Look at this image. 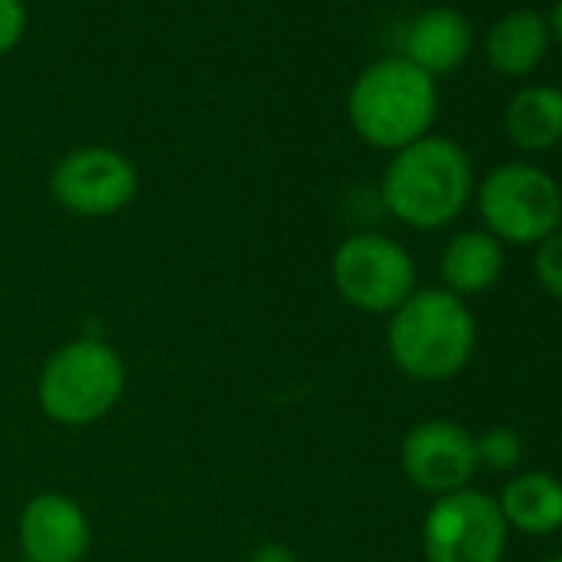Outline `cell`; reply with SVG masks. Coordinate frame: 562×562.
<instances>
[{
    "label": "cell",
    "instance_id": "obj_1",
    "mask_svg": "<svg viewBox=\"0 0 562 562\" xmlns=\"http://www.w3.org/2000/svg\"><path fill=\"white\" fill-rule=\"evenodd\" d=\"M473 162L457 139L424 136L394 153L381 199L387 212L420 232L450 225L473 199Z\"/></svg>",
    "mask_w": 562,
    "mask_h": 562
},
{
    "label": "cell",
    "instance_id": "obj_2",
    "mask_svg": "<svg viewBox=\"0 0 562 562\" xmlns=\"http://www.w3.org/2000/svg\"><path fill=\"white\" fill-rule=\"evenodd\" d=\"M391 361L424 384L457 378L476 351V318L447 289L414 292L387 325Z\"/></svg>",
    "mask_w": 562,
    "mask_h": 562
},
{
    "label": "cell",
    "instance_id": "obj_3",
    "mask_svg": "<svg viewBox=\"0 0 562 562\" xmlns=\"http://www.w3.org/2000/svg\"><path fill=\"white\" fill-rule=\"evenodd\" d=\"M437 80L407 57H384L364 67L348 93V120L355 133L374 149H404L424 136L437 120Z\"/></svg>",
    "mask_w": 562,
    "mask_h": 562
},
{
    "label": "cell",
    "instance_id": "obj_4",
    "mask_svg": "<svg viewBox=\"0 0 562 562\" xmlns=\"http://www.w3.org/2000/svg\"><path fill=\"white\" fill-rule=\"evenodd\" d=\"M123 387L126 368L116 348L100 338H77L44 364L37 401L50 420L64 427H87L120 404Z\"/></svg>",
    "mask_w": 562,
    "mask_h": 562
},
{
    "label": "cell",
    "instance_id": "obj_5",
    "mask_svg": "<svg viewBox=\"0 0 562 562\" xmlns=\"http://www.w3.org/2000/svg\"><path fill=\"white\" fill-rule=\"evenodd\" d=\"M486 232L509 245H539L562 225V189L532 162H503L473 189Z\"/></svg>",
    "mask_w": 562,
    "mask_h": 562
},
{
    "label": "cell",
    "instance_id": "obj_6",
    "mask_svg": "<svg viewBox=\"0 0 562 562\" xmlns=\"http://www.w3.org/2000/svg\"><path fill=\"white\" fill-rule=\"evenodd\" d=\"M338 295L368 315H394L417 292V268L411 251L378 232L351 235L331 258Z\"/></svg>",
    "mask_w": 562,
    "mask_h": 562
},
{
    "label": "cell",
    "instance_id": "obj_7",
    "mask_svg": "<svg viewBox=\"0 0 562 562\" xmlns=\"http://www.w3.org/2000/svg\"><path fill=\"white\" fill-rule=\"evenodd\" d=\"M506 539L499 503L473 486L437 496L424 519L427 562H503Z\"/></svg>",
    "mask_w": 562,
    "mask_h": 562
},
{
    "label": "cell",
    "instance_id": "obj_8",
    "mask_svg": "<svg viewBox=\"0 0 562 562\" xmlns=\"http://www.w3.org/2000/svg\"><path fill=\"white\" fill-rule=\"evenodd\" d=\"M136 182L139 179L133 162L123 153L103 146L74 149L50 172L54 199L67 212L87 218H103L126 209L136 195Z\"/></svg>",
    "mask_w": 562,
    "mask_h": 562
},
{
    "label": "cell",
    "instance_id": "obj_9",
    "mask_svg": "<svg viewBox=\"0 0 562 562\" xmlns=\"http://www.w3.org/2000/svg\"><path fill=\"white\" fill-rule=\"evenodd\" d=\"M401 467L404 476L434 496H447L467 490L476 476V440L457 420H424L407 430L401 443Z\"/></svg>",
    "mask_w": 562,
    "mask_h": 562
},
{
    "label": "cell",
    "instance_id": "obj_10",
    "mask_svg": "<svg viewBox=\"0 0 562 562\" xmlns=\"http://www.w3.org/2000/svg\"><path fill=\"white\" fill-rule=\"evenodd\" d=\"M24 562H80L90 549V519L74 496H34L18 526Z\"/></svg>",
    "mask_w": 562,
    "mask_h": 562
},
{
    "label": "cell",
    "instance_id": "obj_11",
    "mask_svg": "<svg viewBox=\"0 0 562 562\" xmlns=\"http://www.w3.org/2000/svg\"><path fill=\"white\" fill-rule=\"evenodd\" d=\"M404 47H407L404 57L437 80L463 67V60L473 50V31L460 11L427 8L424 14L414 18Z\"/></svg>",
    "mask_w": 562,
    "mask_h": 562
},
{
    "label": "cell",
    "instance_id": "obj_12",
    "mask_svg": "<svg viewBox=\"0 0 562 562\" xmlns=\"http://www.w3.org/2000/svg\"><path fill=\"white\" fill-rule=\"evenodd\" d=\"M552 44L549 34V21L539 11H509L503 14L483 41V54L486 64L506 77V80H526L539 70V64L546 60Z\"/></svg>",
    "mask_w": 562,
    "mask_h": 562
},
{
    "label": "cell",
    "instance_id": "obj_13",
    "mask_svg": "<svg viewBox=\"0 0 562 562\" xmlns=\"http://www.w3.org/2000/svg\"><path fill=\"white\" fill-rule=\"evenodd\" d=\"M506 265L503 241H496L486 228L460 232L447 241L440 255V278L443 289L457 299H473L490 292Z\"/></svg>",
    "mask_w": 562,
    "mask_h": 562
},
{
    "label": "cell",
    "instance_id": "obj_14",
    "mask_svg": "<svg viewBox=\"0 0 562 562\" xmlns=\"http://www.w3.org/2000/svg\"><path fill=\"white\" fill-rule=\"evenodd\" d=\"M509 529L522 536H549L562 529V480L552 473H516L496 496Z\"/></svg>",
    "mask_w": 562,
    "mask_h": 562
},
{
    "label": "cell",
    "instance_id": "obj_15",
    "mask_svg": "<svg viewBox=\"0 0 562 562\" xmlns=\"http://www.w3.org/2000/svg\"><path fill=\"white\" fill-rule=\"evenodd\" d=\"M513 146L522 153H546L562 143V90L552 83L522 87L503 113Z\"/></svg>",
    "mask_w": 562,
    "mask_h": 562
},
{
    "label": "cell",
    "instance_id": "obj_16",
    "mask_svg": "<svg viewBox=\"0 0 562 562\" xmlns=\"http://www.w3.org/2000/svg\"><path fill=\"white\" fill-rule=\"evenodd\" d=\"M473 440H476V463H480L483 470L509 473V470H516L519 460H522V440H519V434L509 430V427H493V430H486V434H480V437H473Z\"/></svg>",
    "mask_w": 562,
    "mask_h": 562
},
{
    "label": "cell",
    "instance_id": "obj_17",
    "mask_svg": "<svg viewBox=\"0 0 562 562\" xmlns=\"http://www.w3.org/2000/svg\"><path fill=\"white\" fill-rule=\"evenodd\" d=\"M532 271L539 289L562 302V228H555L546 241L536 245V258H532Z\"/></svg>",
    "mask_w": 562,
    "mask_h": 562
},
{
    "label": "cell",
    "instance_id": "obj_18",
    "mask_svg": "<svg viewBox=\"0 0 562 562\" xmlns=\"http://www.w3.org/2000/svg\"><path fill=\"white\" fill-rule=\"evenodd\" d=\"M27 31V11L21 0H0V54H11Z\"/></svg>",
    "mask_w": 562,
    "mask_h": 562
},
{
    "label": "cell",
    "instance_id": "obj_19",
    "mask_svg": "<svg viewBox=\"0 0 562 562\" xmlns=\"http://www.w3.org/2000/svg\"><path fill=\"white\" fill-rule=\"evenodd\" d=\"M248 562H299V555L289 549V546H281V542H268V546H258Z\"/></svg>",
    "mask_w": 562,
    "mask_h": 562
},
{
    "label": "cell",
    "instance_id": "obj_20",
    "mask_svg": "<svg viewBox=\"0 0 562 562\" xmlns=\"http://www.w3.org/2000/svg\"><path fill=\"white\" fill-rule=\"evenodd\" d=\"M546 21H549V34H552V41L562 47V0H555V8H552V14H549Z\"/></svg>",
    "mask_w": 562,
    "mask_h": 562
},
{
    "label": "cell",
    "instance_id": "obj_21",
    "mask_svg": "<svg viewBox=\"0 0 562 562\" xmlns=\"http://www.w3.org/2000/svg\"><path fill=\"white\" fill-rule=\"evenodd\" d=\"M546 562H562V555H552V559H546Z\"/></svg>",
    "mask_w": 562,
    "mask_h": 562
},
{
    "label": "cell",
    "instance_id": "obj_22",
    "mask_svg": "<svg viewBox=\"0 0 562 562\" xmlns=\"http://www.w3.org/2000/svg\"><path fill=\"white\" fill-rule=\"evenodd\" d=\"M348 4H355V0H348Z\"/></svg>",
    "mask_w": 562,
    "mask_h": 562
},
{
    "label": "cell",
    "instance_id": "obj_23",
    "mask_svg": "<svg viewBox=\"0 0 562 562\" xmlns=\"http://www.w3.org/2000/svg\"><path fill=\"white\" fill-rule=\"evenodd\" d=\"M21 562H24V559H21Z\"/></svg>",
    "mask_w": 562,
    "mask_h": 562
}]
</instances>
